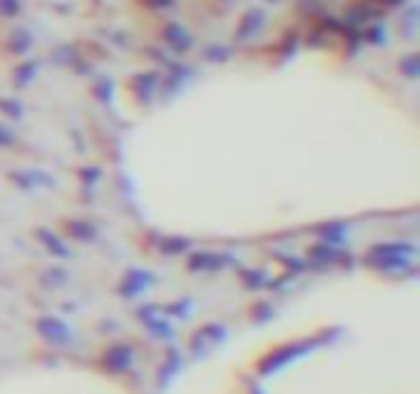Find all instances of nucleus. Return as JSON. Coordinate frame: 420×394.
<instances>
[{"label": "nucleus", "instance_id": "1", "mask_svg": "<svg viewBox=\"0 0 420 394\" xmlns=\"http://www.w3.org/2000/svg\"><path fill=\"white\" fill-rule=\"evenodd\" d=\"M101 362H104L110 372H127L130 362H133V351L127 346H112V348H107V354H104Z\"/></svg>", "mask_w": 420, "mask_h": 394}, {"label": "nucleus", "instance_id": "2", "mask_svg": "<svg viewBox=\"0 0 420 394\" xmlns=\"http://www.w3.org/2000/svg\"><path fill=\"white\" fill-rule=\"evenodd\" d=\"M38 331H41V337L49 340V343H70V328L64 322H58V320H41L38 322Z\"/></svg>", "mask_w": 420, "mask_h": 394}]
</instances>
